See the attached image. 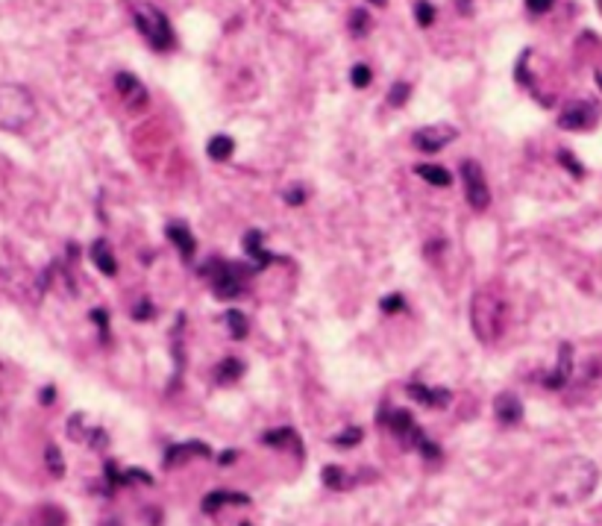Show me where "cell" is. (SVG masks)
Instances as JSON below:
<instances>
[{
  "instance_id": "cell-4",
  "label": "cell",
  "mask_w": 602,
  "mask_h": 526,
  "mask_svg": "<svg viewBox=\"0 0 602 526\" xmlns=\"http://www.w3.org/2000/svg\"><path fill=\"white\" fill-rule=\"evenodd\" d=\"M256 274V268H244L241 262H223V259H212L206 268H200V277L209 279L212 294L218 300H235L244 294V282L247 277Z\"/></svg>"
},
{
  "instance_id": "cell-19",
  "label": "cell",
  "mask_w": 602,
  "mask_h": 526,
  "mask_svg": "<svg viewBox=\"0 0 602 526\" xmlns=\"http://www.w3.org/2000/svg\"><path fill=\"white\" fill-rule=\"evenodd\" d=\"M233 503V506H250V497L247 494H238V491H212L203 497V511L206 515H214L221 506Z\"/></svg>"
},
{
  "instance_id": "cell-35",
  "label": "cell",
  "mask_w": 602,
  "mask_h": 526,
  "mask_svg": "<svg viewBox=\"0 0 602 526\" xmlns=\"http://www.w3.org/2000/svg\"><path fill=\"white\" fill-rule=\"evenodd\" d=\"M89 444H91V450H100V453H103L106 444H109V435H106L103 430H89Z\"/></svg>"
},
{
  "instance_id": "cell-22",
  "label": "cell",
  "mask_w": 602,
  "mask_h": 526,
  "mask_svg": "<svg viewBox=\"0 0 602 526\" xmlns=\"http://www.w3.org/2000/svg\"><path fill=\"white\" fill-rule=\"evenodd\" d=\"M321 476H323V485H326L329 491H347V488L353 485L350 474L344 471V467H338V465H326Z\"/></svg>"
},
{
  "instance_id": "cell-32",
  "label": "cell",
  "mask_w": 602,
  "mask_h": 526,
  "mask_svg": "<svg viewBox=\"0 0 602 526\" xmlns=\"http://www.w3.org/2000/svg\"><path fill=\"white\" fill-rule=\"evenodd\" d=\"M358 441H362V430H358V426H350L347 432H341V435L332 438V444H338V447H353Z\"/></svg>"
},
{
  "instance_id": "cell-18",
  "label": "cell",
  "mask_w": 602,
  "mask_h": 526,
  "mask_svg": "<svg viewBox=\"0 0 602 526\" xmlns=\"http://www.w3.org/2000/svg\"><path fill=\"white\" fill-rule=\"evenodd\" d=\"M89 256H91V262L97 265L100 274H106V277H115V274H118V259H115V253L109 250V241H106V238L91 241Z\"/></svg>"
},
{
  "instance_id": "cell-15",
  "label": "cell",
  "mask_w": 602,
  "mask_h": 526,
  "mask_svg": "<svg viewBox=\"0 0 602 526\" xmlns=\"http://www.w3.org/2000/svg\"><path fill=\"white\" fill-rule=\"evenodd\" d=\"M406 394L411 397L414 403H420V406H426V409H443V406L453 400V394H450L447 388H426V386H418V382H409V386H406Z\"/></svg>"
},
{
  "instance_id": "cell-9",
  "label": "cell",
  "mask_w": 602,
  "mask_h": 526,
  "mask_svg": "<svg viewBox=\"0 0 602 526\" xmlns=\"http://www.w3.org/2000/svg\"><path fill=\"white\" fill-rule=\"evenodd\" d=\"M379 421L391 426V432L399 438V444H403V447H418L423 438H426L420 426L414 423V418L409 415V411H403V409H397V411H382Z\"/></svg>"
},
{
  "instance_id": "cell-28",
  "label": "cell",
  "mask_w": 602,
  "mask_h": 526,
  "mask_svg": "<svg viewBox=\"0 0 602 526\" xmlns=\"http://www.w3.org/2000/svg\"><path fill=\"white\" fill-rule=\"evenodd\" d=\"M370 80H374V71H370L365 62H358L350 68V82L355 85V89H367Z\"/></svg>"
},
{
  "instance_id": "cell-6",
  "label": "cell",
  "mask_w": 602,
  "mask_h": 526,
  "mask_svg": "<svg viewBox=\"0 0 602 526\" xmlns=\"http://www.w3.org/2000/svg\"><path fill=\"white\" fill-rule=\"evenodd\" d=\"M462 182H464V200L473 212H485L491 206V189L485 180V170L476 159H464L462 162Z\"/></svg>"
},
{
  "instance_id": "cell-34",
  "label": "cell",
  "mask_w": 602,
  "mask_h": 526,
  "mask_svg": "<svg viewBox=\"0 0 602 526\" xmlns=\"http://www.w3.org/2000/svg\"><path fill=\"white\" fill-rule=\"evenodd\" d=\"M82 423H85V415H80V411L68 421V435L74 438V441H82V438H85V435H82Z\"/></svg>"
},
{
  "instance_id": "cell-24",
  "label": "cell",
  "mask_w": 602,
  "mask_h": 526,
  "mask_svg": "<svg viewBox=\"0 0 602 526\" xmlns=\"http://www.w3.org/2000/svg\"><path fill=\"white\" fill-rule=\"evenodd\" d=\"M223 323L229 326V335H233L235 341H244L247 333H250V323H247V318H244V312H238V309L223 312Z\"/></svg>"
},
{
  "instance_id": "cell-17",
  "label": "cell",
  "mask_w": 602,
  "mask_h": 526,
  "mask_svg": "<svg viewBox=\"0 0 602 526\" xmlns=\"http://www.w3.org/2000/svg\"><path fill=\"white\" fill-rule=\"evenodd\" d=\"M262 441H265L267 447H277V450H294L297 456H303V453H306L303 441H300V435L291 430V426H279V430L265 432Z\"/></svg>"
},
{
  "instance_id": "cell-8",
  "label": "cell",
  "mask_w": 602,
  "mask_h": 526,
  "mask_svg": "<svg viewBox=\"0 0 602 526\" xmlns=\"http://www.w3.org/2000/svg\"><path fill=\"white\" fill-rule=\"evenodd\" d=\"M455 138H458V130L453 124H429V126H420L418 133H411V145H414V150L438 153Z\"/></svg>"
},
{
  "instance_id": "cell-20",
  "label": "cell",
  "mask_w": 602,
  "mask_h": 526,
  "mask_svg": "<svg viewBox=\"0 0 602 526\" xmlns=\"http://www.w3.org/2000/svg\"><path fill=\"white\" fill-rule=\"evenodd\" d=\"M241 377H244V362L238 356H226L214 365V382H218V386H233V382H238Z\"/></svg>"
},
{
  "instance_id": "cell-3",
  "label": "cell",
  "mask_w": 602,
  "mask_h": 526,
  "mask_svg": "<svg viewBox=\"0 0 602 526\" xmlns=\"http://www.w3.org/2000/svg\"><path fill=\"white\" fill-rule=\"evenodd\" d=\"M594 485H596V467L587 459H570L555 474L552 497L555 503H579L594 491Z\"/></svg>"
},
{
  "instance_id": "cell-5",
  "label": "cell",
  "mask_w": 602,
  "mask_h": 526,
  "mask_svg": "<svg viewBox=\"0 0 602 526\" xmlns=\"http://www.w3.org/2000/svg\"><path fill=\"white\" fill-rule=\"evenodd\" d=\"M133 21H135V30L141 33V38L147 41V48L156 53H168L177 48V36H174V27H170L168 15L159 12L153 3H138L133 9Z\"/></svg>"
},
{
  "instance_id": "cell-14",
  "label": "cell",
  "mask_w": 602,
  "mask_h": 526,
  "mask_svg": "<svg viewBox=\"0 0 602 526\" xmlns=\"http://www.w3.org/2000/svg\"><path fill=\"white\" fill-rule=\"evenodd\" d=\"M570 374H573V347H570V344H561V347H558V362H555V367H552V374L543 377V386L552 388V391L564 388L567 379H570Z\"/></svg>"
},
{
  "instance_id": "cell-13",
  "label": "cell",
  "mask_w": 602,
  "mask_h": 526,
  "mask_svg": "<svg viewBox=\"0 0 602 526\" xmlns=\"http://www.w3.org/2000/svg\"><path fill=\"white\" fill-rule=\"evenodd\" d=\"M244 250H247V256L253 259V268H256V271H265L267 265H274V262L279 259L277 253L265 250V235H262V230H247V233H244Z\"/></svg>"
},
{
  "instance_id": "cell-25",
  "label": "cell",
  "mask_w": 602,
  "mask_h": 526,
  "mask_svg": "<svg viewBox=\"0 0 602 526\" xmlns=\"http://www.w3.org/2000/svg\"><path fill=\"white\" fill-rule=\"evenodd\" d=\"M347 30H350V36L353 38H365L367 33H370V15H367V9H353L350 12V18H347Z\"/></svg>"
},
{
  "instance_id": "cell-33",
  "label": "cell",
  "mask_w": 602,
  "mask_h": 526,
  "mask_svg": "<svg viewBox=\"0 0 602 526\" xmlns=\"http://www.w3.org/2000/svg\"><path fill=\"white\" fill-rule=\"evenodd\" d=\"M558 162H561L564 168H570V174H573V177H579V180L585 177V168L579 165V159H576V156H573V153L561 150V153H558Z\"/></svg>"
},
{
  "instance_id": "cell-12",
  "label": "cell",
  "mask_w": 602,
  "mask_h": 526,
  "mask_svg": "<svg viewBox=\"0 0 602 526\" xmlns=\"http://www.w3.org/2000/svg\"><path fill=\"white\" fill-rule=\"evenodd\" d=\"M494 415H497V421L503 423V426L520 423V418H523V403H520V397L514 394V391H499L497 400H494Z\"/></svg>"
},
{
  "instance_id": "cell-16",
  "label": "cell",
  "mask_w": 602,
  "mask_h": 526,
  "mask_svg": "<svg viewBox=\"0 0 602 526\" xmlns=\"http://www.w3.org/2000/svg\"><path fill=\"white\" fill-rule=\"evenodd\" d=\"M191 456H200V459H209L212 456V450L203 444V441H189V444H174V447H168V453H165V459H162V465L165 467H177V465H182V462H189Z\"/></svg>"
},
{
  "instance_id": "cell-30",
  "label": "cell",
  "mask_w": 602,
  "mask_h": 526,
  "mask_svg": "<svg viewBox=\"0 0 602 526\" xmlns=\"http://www.w3.org/2000/svg\"><path fill=\"white\" fill-rule=\"evenodd\" d=\"M379 309L385 312V315H397V312H403V309H406V300H403L399 294H388V297H382Z\"/></svg>"
},
{
  "instance_id": "cell-1",
  "label": "cell",
  "mask_w": 602,
  "mask_h": 526,
  "mask_svg": "<svg viewBox=\"0 0 602 526\" xmlns=\"http://www.w3.org/2000/svg\"><path fill=\"white\" fill-rule=\"evenodd\" d=\"M506 323H508V306L506 300L491 288H482L473 294V303H470V326L476 338L482 344H491L499 335L506 333Z\"/></svg>"
},
{
  "instance_id": "cell-23",
  "label": "cell",
  "mask_w": 602,
  "mask_h": 526,
  "mask_svg": "<svg viewBox=\"0 0 602 526\" xmlns=\"http://www.w3.org/2000/svg\"><path fill=\"white\" fill-rule=\"evenodd\" d=\"M233 150H235V141L229 136H212L209 145H206L209 159H214V162H226L229 156H233Z\"/></svg>"
},
{
  "instance_id": "cell-27",
  "label": "cell",
  "mask_w": 602,
  "mask_h": 526,
  "mask_svg": "<svg viewBox=\"0 0 602 526\" xmlns=\"http://www.w3.org/2000/svg\"><path fill=\"white\" fill-rule=\"evenodd\" d=\"M414 21L420 27H432L435 24V6L429 3V0H418V3H414Z\"/></svg>"
},
{
  "instance_id": "cell-2",
  "label": "cell",
  "mask_w": 602,
  "mask_h": 526,
  "mask_svg": "<svg viewBox=\"0 0 602 526\" xmlns=\"http://www.w3.org/2000/svg\"><path fill=\"white\" fill-rule=\"evenodd\" d=\"M36 121V97L21 82H0V130L21 133Z\"/></svg>"
},
{
  "instance_id": "cell-29",
  "label": "cell",
  "mask_w": 602,
  "mask_h": 526,
  "mask_svg": "<svg viewBox=\"0 0 602 526\" xmlns=\"http://www.w3.org/2000/svg\"><path fill=\"white\" fill-rule=\"evenodd\" d=\"M45 462H47V467H50V474L53 476H62L65 474V465H62V453H59V447H47L45 450Z\"/></svg>"
},
{
  "instance_id": "cell-7",
  "label": "cell",
  "mask_w": 602,
  "mask_h": 526,
  "mask_svg": "<svg viewBox=\"0 0 602 526\" xmlns=\"http://www.w3.org/2000/svg\"><path fill=\"white\" fill-rule=\"evenodd\" d=\"M602 115V106L594 101V97H579V101H570L561 115H558V126L570 133H582V130H591V126L599 121Z\"/></svg>"
},
{
  "instance_id": "cell-31",
  "label": "cell",
  "mask_w": 602,
  "mask_h": 526,
  "mask_svg": "<svg viewBox=\"0 0 602 526\" xmlns=\"http://www.w3.org/2000/svg\"><path fill=\"white\" fill-rule=\"evenodd\" d=\"M91 321L97 323V330H100V341L106 344V341H109V312L106 309H94L91 312Z\"/></svg>"
},
{
  "instance_id": "cell-11",
  "label": "cell",
  "mask_w": 602,
  "mask_h": 526,
  "mask_svg": "<svg viewBox=\"0 0 602 526\" xmlns=\"http://www.w3.org/2000/svg\"><path fill=\"white\" fill-rule=\"evenodd\" d=\"M165 235H168L170 244L177 247V253H179V259H182V262H194L197 241H194V235H191L189 226L179 224V221H174V224H168V226H165Z\"/></svg>"
},
{
  "instance_id": "cell-26",
  "label": "cell",
  "mask_w": 602,
  "mask_h": 526,
  "mask_svg": "<svg viewBox=\"0 0 602 526\" xmlns=\"http://www.w3.org/2000/svg\"><path fill=\"white\" fill-rule=\"evenodd\" d=\"M409 97H411V82H406V80H397L391 89H388V103L394 106V109H399V106H406L409 103Z\"/></svg>"
},
{
  "instance_id": "cell-41",
  "label": "cell",
  "mask_w": 602,
  "mask_h": 526,
  "mask_svg": "<svg viewBox=\"0 0 602 526\" xmlns=\"http://www.w3.org/2000/svg\"><path fill=\"white\" fill-rule=\"evenodd\" d=\"M370 6H388V0H367Z\"/></svg>"
},
{
  "instance_id": "cell-38",
  "label": "cell",
  "mask_w": 602,
  "mask_h": 526,
  "mask_svg": "<svg viewBox=\"0 0 602 526\" xmlns=\"http://www.w3.org/2000/svg\"><path fill=\"white\" fill-rule=\"evenodd\" d=\"M133 318H135V321H150V318H153V306L145 300L141 306H135V309H133Z\"/></svg>"
},
{
  "instance_id": "cell-39",
  "label": "cell",
  "mask_w": 602,
  "mask_h": 526,
  "mask_svg": "<svg viewBox=\"0 0 602 526\" xmlns=\"http://www.w3.org/2000/svg\"><path fill=\"white\" fill-rule=\"evenodd\" d=\"M235 459H238V450H223L221 456H218V462H221V465H233Z\"/></svg>"
},
{
  "instance_id": "cell-37",
  "label": "cell",
  "mask_w": 602,
  "mask_h": 526,
  "mask_svg": "<svg viewBox=\"0 0 602 526\" xmlns=\"http://www.w3.org/2000/svg\"><path fill=\"white\" fill-rule=\"evenodd\" d=\"M529 12H535V15H543V12H550L555 6V0H526Z\"/></svg>"
},
{
  "instance_id": "cell-43",
  "label": "cell",
  "mask_w": 602,
  "mask_h": 526,
  "mask_svg": "<svg viewBox=\"0 0 602 526\" xmlns=\"http://www.w3.org/2000/svg\"><path fill=\"white\" fill-rule=\"evenodd\" d=\"M244 526H250V523H244Z\"/></svg>"
},
{
  "instance_id": "cell-36",
  "label": "cell",
  "mask_w": 602,
  "mask_h": 526,
  "mask_svg": "<svg viewBox=\"0 0 602 526\" xmlns=\"http://www.w3.org/2000/svg\"><path fill=\"white\" fill-rule=\"evenodd\" d=\"M282 197H285V203H288V206H300V203H306V189L303 186H294V189L285 191Z\"/></svg>"
},
{
  "instance_id": "cell-40",
  "label": "cell",
  "mask_w": 602,
  "mask_h": 526,
  "mask_svg": "<svg viewBox=\"0 0 602 526\" xmlns=\"http://www.w3.org/2000/svg\"><path fill=\"white\" fill-rule=\"evenodd\" d=\"M53 400V388H47V391H41V403H50Z\"/></svg>"
},
{
  "instance_id": "cell-42",
  "label": "cell",
  "mask_w": 602,
  "mask_h": 526,
  "mask_svg": "<svg viewBox=\"0 0 602 526\" xmlns=\"http://www.w3.org/2000/svg\"><path fill=\"white\" fill-rule=\"evenodd\" d=\"M596 85H599V89H602V74H596Z\"/></svg>"
},
{
  "instance_id": "cell-21",
  "label": "cell",
  "mask_w": 602,
  "mask_h": 526,
  "mask_svg": "<svg viewBox=\"0 0 602 526\" xmlns=\"http://www.w3.org/2000/svg\"><path fill=\"white\" fill-rule=\"evenodd\" d=\"M414 174H418L420 180H426L429 186H438V189H447L453 182V174L447 168H441V165H418L414 168Z\"/></svg>"
},
{
  "instance_id": "cell-10",
  "label": "cell",
  "mask_w": 602,
  "mask_h": 526,
  "mask_svg": "<svg viewBox=\"0 0 602 526\" xmlns=\"http://www.w3.org/2000/svg\"><path fill=\"white\" fill-rule=\"evenodd\" d=\"M115 89H118V94H121L133 109H145V106H147V89L138 82V77L121 71V74H115Z\"/></svg>"
}]
</instances>
